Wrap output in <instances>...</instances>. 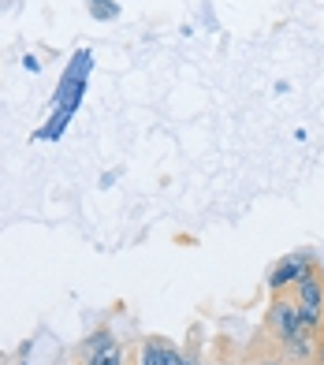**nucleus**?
Returning <instances> with one entry per match:
<instances>
[{
  "instance_id": "1",
  "label": "nucleus",
  "mask_w": 324,
  "mask_h": 365,
  "mask_svg": "<svg viewBox=\"0 0 324 365\" xmlns=\"http://www.w3.org/2000/svg\"><path fill=\"white\" fill-rule=\"evenodd\" d=\"M272 328H276V336L287 339L295 351H305V336L313 331V324L302 317L298 309V298L295 302H276V309H272Z\"/></svg>"
},
{
  "instance_id": "2",
  "label": "nucleus",
  "mask_w": 324,
  "mask_h": 365,
  "mask_svg": "<svg viewBox=\"0 0 324 365\" xmlns=\"http://www.w3.org/2000/svg\"><path fill=\"white\" fill-rule=\"evenodd\" d=\"M298 309H302V317L310 321L313 328L320 324V317H324V291H320V284L313 276H305L302 287H298Z\"/></svg>"
},
{
  "instance_id": "3",
  "label": "nucleus",
  "mask_w": 324,
  "mask_h": 365,
  "mask_svg": "<svg viewBox=\"0 0 324 365\" xmlns=\"http://www.w3.org/2000/svg\"><path fill=\"white\" fill-rule=\"evenodd\" d=\"M310 269H313L310 254H291V257H283L276 269H272L268 284L272 287H283V284H291V279H305V276H310Z\"/></svg>"
},
{
  "instance_id": "4",
  "label": "nucleus",
  "mask_w": 324,
  "mask_h": 365,
  "mask_svg": "<svg viewBox=\"0 0 324 365\" xmlns=\"http://www.w3.org/2000/svg\"><path fill=\"white\" fill-rule=\"evenodd\" d=\"M183 354H175L172 346H164V343H145L142 346V365H175Z\"/></svg>"
},
{
  "instance_id": "5",
  "label": "nucleus",
  "mask_w": 324,
  "mask_h": 365,
  "mask_svg": "<svg viewBox=\"0 0 324 365\" xmlns=\"http://www.w3.org/2000/svg\"><path fill=\"white\" fill-rule=\"evenodd\" d=\"M90 365H120V346H108V336H97Z\"/></svg>"
},
{
  "instance_id": "6",
  "label": "nucleus",
  "mask_w": 324,
  "mask_h": 365,
  "mask_svg": "<svg viewBox=\"0 0 324 365\" xmlns=\"http://www.w3.org/2000/svg\"><path fill=\"white\" fill-rule=\"evenodd\" d=\"M175 365H198V361H190V358H179V361H175Z\"/></svg>"
},
{
  "instance_id": "7",
  "label": "nucleus",
  "mask_w": 324,
  "mask_h": 365,
  "mask_svg": "<svg viewBox=\"0 0 324 365\" xmlns=\"http://www.w3.org/2000/svg\"><path fill=\"white\" fill-rule=\"evenodd\" d=\"M320 365H324V346H320Z\"/></svg>"
}]
</instances>
